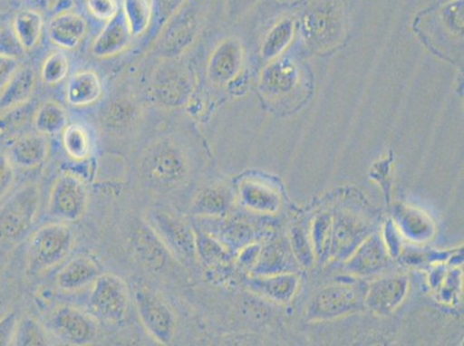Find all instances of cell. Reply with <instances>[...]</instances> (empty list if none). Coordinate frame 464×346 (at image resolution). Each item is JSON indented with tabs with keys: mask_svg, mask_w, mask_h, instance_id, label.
<instances>
[{
	"mask_svg": "<svg viewBox=\"0 0 464 346\" xmlns=\"http://www.w3.org/2000/svg\"><path fill=\"white\" fill-rule=\"evenodd\" d=\"M347 14L344 0H309L303 7L299 32L314 53L334 49L344 39Z\"/></svg>",
	"mask_w": 464,
	"mask_h": 346,
	"instance_id": "obj_1",
	"label": "cell"
},
{
	"mask_svg": "<svg viewBox=\"0 0 464 346\" xmlns=\"http://www.w3.org/2000/svg\"><path fill=\"white\" fill-rule=\"evenodd\" d=\"M139 172L147 187L155 191H174L188 175L187 156L175 142L163 139L147 148L139 163Z\"/></svg>",
	"mask_w": 464,
	"mask_h": 346,
	"instance_id": "obj_2",
	"label": "cell"
},
{
	"mask_svg": "<svg viewBox=\"0 0 464 346\" xmlns=\"http://www.w3.org/2000/svg\"><path fill=\"white\" fill-rule=\"evenodd\" d=\"M206 2L207 0H187L163 24L156 42L159 53L166 57H177L191 48L204 24Z\"/></svg>",
	"mask_w": 464,
	"mask_h": 346,
	"instance_id": "obj_3",
	"label": "cell"
},
{
	"mask_svg": "<svg viewBox=\"0 0 464 346\" xmlns=\"http://www.w3.org/2000/svg\"><path fill=\"white\" fill-rule=\"evenodd\" d=\"M73 244V232L65 223H49L41 226L29 240V269L39 274L54 267L66 259Z\"/></svg>",
	"mask_w": 464,
	"mask_h": 346,
	"instance_id": "obj_4",
	"label": "cell"
},
{
	"mask_svg": "<svg viewBox=\"0 0 464 346\" xmlns=\"http://www.w3.org/2000/svg\"><path fill=\"white\" fill-rule=\"evenodd\" d=\"M146 225L159 235L174 259L183 263L196 259V235L179 214L164 207H153L146 214Z\"/></svg>",
	"mask_w": 464,
	"mask_h": 346,
	"instance_id": "obj_5",
	"label": "cell"
},
{
	"mask_svg": "<svg viewBox=\"0 0 464 346\" xmlns=\"http://www.w3.org/2000/svg\"><path fill=\"white\" fill-rule=\"evenodd\" d=\"M40 188L27 184L16 191L0 208V239L15 242L31 229L39 213Z\"/></svg>",
	"mask_w": 464,
	"mask_h": 346,
	"instance_id": "obj_6",
	"label": "cell"
},
{
	"mask_svg": "<svg viewBox=\"0 0 464 346\" xmlns=\"http://www.w3.org/2000/svg\"><path fill=\"white\" fill-rule=\"evenodd\" d=\"M130 293L128 284L111 274H101L92 282L90 307L92 314L109 323L121 322L128 314Z\"/></svg>",
	"mask_w": 464,
	"mask_h": 346,
	"instance_id": "obj_7",
	"label": "cell"
},
{
	"mask_svg": "<svg viewBox=\"0 0 464 346\" xmlns=\"http://www.w3.org/2000/svg\"><path fill=\"white\" fill-rule=\"evenodd\" d=\"M366 291L361 285L327 286L315 295L307 308V319L322 321L355 313L365 303Z\"/></svg>",
	"mask_w": 464,
	"mask_h": 346,
	"instance_id": "obj_8",
	"label": "cell"
},
{
	"mask_svg": "<svg viewBox=\"0 0 464 346\" xmlns=\"http://www.w3.org/2000/svg\"><path fill=\"white\" fill-rule=\"evenodd\" d=\"M133 295L139 319L145 331L156 343L170 344L176 332V318L171 308L149 289H137Z\"/></svg>",
	"mask_w": 464,
	"mask_h": 346,
	"instance_id": "obj_9",
	"label": "cell"
},
{
	"mask_svg": "<svg viewBox=\"0 0 464 346\" xmlns=\"http://www.w3.org/2000/svg\"><path fill=\"white\" fill-rule=\"evenodd\" d=\"M88 205L86 185L74 175L59 176L48 200L50 216L62 222H74L83 216Z\"/></svg>",
	"mask_w": 464,
	"mask_h": 346,
	"instance_id": "obj_10",
	"label": "cell"
},
{
	"mask_svg": "<svg viewBox=\"0 0 464 346\" xmlns=\"http://www.w3.org/2000/svg\"><path fill=\"white\" fill-rule=\"evenodd\" d=\"M46 331L59 341L71 345L92 344L97 326L92 316L73 306H61L46 321Z\"/></svg>",
	"mask_w": 464,
	"mask_h": 346,
	"instance_id": "obj_11",
	"label": "cell"
},
{
	"mask_svg": "<svg viewBox=\"0 0 464 346\" xmlns=\"http://www.w3.org/2000/svg\"><path fill=\"white\" fill-rule=\"evenodd\" d=\"M244 49L236 39H226L215 46L207 62V77L218 86L231 83L244 65Z\"/></svg>",
	"mask_w": 464,
	"mask_h": 346,
	"instance_id": "obj_12",
	"label": "cell"
},
{
	"mask_svg": "<svg viewBox=\"0 0 464 346\" xmlns=\"http://www.w3.org/2000/svg\"><path fill=\"white\" fill-rule=\"evenodd\" d=\"M130 246L138 260L147 268L160 272L174 259L166 245L149 225L139 226L130 235Z\"/></svg>",
	"mask_w": 464,
	"mask_h": 346,
	"instance_id": "obj_13",
	"label": "cell"
},
{
	"mask_svg": "<svg viewBox=\"0 0 464 346\" xmlns=\"http://www.w3.org/2000/svg\"><path fill=\"white\" fill-rule=\"evenodd\" d=\"M369 229L364 223L348 215H340L332 222L329 251L341 259L349 256L368 237Z\"/></svg>",
	"mask_w": 464,
	"mask_h": 346,
	"instance_id": "obj_14",
	"label": "cell"
},
{
	"mask_svg": "<svg viewBox=\"0 0 464 346\" xmlns=\"http://www.w3.org/2000/svg\"><path fill=\"white\" fill-rule=\"evenodd\" d=\"M408 281L403 276L382 278L366 291L365 303L374 313L386 315L393 312L406 297Z\"/></svg>",
	"mask_w": 464,
	"mask_h": 346,
	"instance_id": "obj_15",
	"label": "cell"
},
{
	"mask_svg": "<svg viewBox=\"0 0 464 346\" xmlns=\"http://www.w3.org/2000/svg\"><path fill=\"white\" fill-rule=\"evenodd\" d=\"M87 33V20L73 11L54 15L48 27L50 42L63 50L77 48Z\"/></svg>",
	"mask_w": 464,
	"mask_h": 346,
	"instance_id": "obj_16",
	"label": "cell"
},
{
	"mask_svg": "<svg viewBox=\"0 0 464 346\" xmlns=\"http://www.w3.org/2000/svg\"><path fill=\"white\" fill-rule=\"evenodd\" d=\"M301 80V71L297 64L286 58H277L269 62L261 74V87L268 96H282L296 90Z\"/></svg>",
	"mask_w": 464,
	"mask_h": 346,
	"instance_id": "obj_17",
	"label": "cell"
},
{
	"mask_svg": "<svg viewBox=\"0 0 464 346\" xmlns=\"http://www.w3.org/2000/svg\"><path fill=\"white\" fill-rule=\"evenodd\" d=\"M102 96V80L94 71H78L67 80L65 100L72 107H90L99 102Z\"/></svg>",
	"mask_w": 464,
	"mask_h": 346,
	"instance_id": "obj_18",
	"label": "cell"
},
{
	"mask_svg": "<svg viewBox=\"0 0 464 346\" xmlns=\"http://www.w3.org/2000/svg\"><path fill=\"white\" fill-rule=\"evenodd\" d=\"M132 37L124 16L118 14L115 19L108 21L95 37L92 44V53L101 59L115 57L129 48Z\"/></svg>",
	"mask_w": 464,
	"mask_h": 346,
	"instance_id": "obj_19",
	"label": "cell"
},
{
	"mask_svg": "<svg viewBox=\"0 0 464 346\" xmlns=\"http://www.w3.org/2000/svg\"><path fill=\"white\" fill-rule=\"evenodd\" d=\"M101 275L99 264L91 256L78 255L69 261L59 270L56 284L59 289L72 293L92 284Z\"/></svg>",
	"mask_w": 464,
	"mask_h": 346,
	"instance_id": "obj_20",
	"label": "cell"
},
{
	"mask_svg": "<svg viewBox=\"0 0 464 346\" xmlns=\"http://www.w3.org/2000/svg\"><path fill=\"white\" fill-rule=\"evenodd\" d=\"M45 137L46 135L39 132L21 135L10 148L12 163L21 168H33L41 166L49 151Z\"/></svg>",
	"mask_w": 464,
	"mask_h": 346,
	"instance_id": "obj_21",
	"label": "cell"
},
{
	"mask_svg": "<svg viewBox=\"0 0 464 346\" xmlns=\"http://www.w3.org/2000/svg\"><path fill=\"white\" fill-rule=\"evenodd\" d=\"M388 264L385 247L378 235H373L358 246L355 255L347 265L350 273L355 275H372L382 272Z\"/></svg>",
	"mask_w": 464,
	"mask_h": 346,
	"instance_id": "obj_22",
	"label": "cell"
},
{
	"mask_svg": "<svg viewBox=\"0 0 464 346\" xmlns=\"http://www.w3.org/2000/svg\"><path fill=\"white\" fill-rule=\"evenodd\" d=\"M36 86V75L31 67H20L10 82L0 91V112L26 104Z\"/></svg>",
	"mask_w": 464,
	"mask_h": 346,
	"instance_id": "obj_23",
	"label": "cell"
},
{
	"mask_svg": "<svg viewBox=\"0 0 464 346\" xmlns=\"http://www.w3.org/2000/svg\"><path fill=\"white\" fill-rule=\"evenodd\" d=\"M296 32V23L294 19L278 20L264 37L260 49L261 57L267 62L280 58L294 41Z\"/></svg>",
	"mask_w": 464,
	"mask_h": 346,
	"instance_id": "obj_24",
	"label": "cell"
},
{
	"mask_svg": "<svg viewBox=\"0 0 464 346\" xmlns=\"http://www.w3.org/2000/svg\"><path fill=\"white\" fill-rule=\"evenodd\" d=\"M44 26V16L39 11L32 10V8L20 11L14 16V24H12V29L24 52H29L39 43Z\"/></svg>",
	"mask_w": 464,
	"mask_h": 346,
	"instance_id": "obj_25",
	"label": "cell"
},
{
	"mask_svg": "<svg viewBox=\"0 0 464 346\" xmlns=\"http://www.w3.org/2000/svg\"><path fill=\"white\" fill-rule=\"evenodd\" d=\"M251 286L256 293L278 303H288L296 291L297 278L293 275H274L253 278Z\"/></svg>",
	"mask_w": 464,
	"mask_h": 346,
	"instance_id": "obj_26",
	"label": "cell"
},
{
	"mask_svg": "<svg viewBox=\"0 0 464 346\" xmlns=\"http://www.w3.org/2000/svg\"><path fill=\"white\" fill-rule=\"evenodd\" d=\"M123 16L130 35H143L153 19V5L150 0H124Z\"/></svg>",
	"mask_w": 464,
	"mask_h": 346,
	"instance_id": "obj_27",
	"label": "cell"
},
{
	"mask_svg": "<svg viewBox=\"0 0 464 346\" xmlns=\"http://www.w3.org/2000/svg\"><path fill=\"white\" fill-rule=\"evenodd\" d=\"M33 120L37 132L53 135L66 128L67 116L61 104L56 101H48L36 110Z\"/></svg>",
	"mask_w": 464,
	"mask_h": 346,
	"instance_id": "obj_28",
	"label": "cell"
},
{
	"mask_svg": "<svg viewBox=\"0 0 464 346\" xmlns=\"http://www.w3.org/2000/svg\"><path fill=\"white\" fill-rule=\"evenodd\" d=\"M230 206V196L225 188L202 189L193 201L192 213L199 216H215L226 213Z\"/></svg>",
	"mask_w": 464,
	"mask_h": 346,
	"instance_id": "obj_29",
	"label": "cell"
},
{
	"mask_svg": "<svg viewBox=\"0 0 464 346\" xmlns=\"http://www.w3.org/2000/svg\"><path fill=\"white\" fill-rule=\"evenodd\" d=\"M63 146L74 159H84L92 154V139L83 126L71 124L63 130Z\"/></svg>",
	"mask_w": 464,
	"mask_h": 346,
	"instance_id": "obj_30",
	"label": "cell"
},
{
	"mask_svg": "<svg viewBox=\"0 0 464 346\" xmlns=\"http://www.w3.org/2000/svg\"><path fill=\"white\" fill-rule=\"evenodd\" d=\"M48 331L41 326L36 320L23 318L16 326L14 345L16 346H44L49 345Z\"/></svg>",
	"mask_w": 464,
	"mask_h": 346,
	"instance_id": "obj_31",
	"label": "cell"
},
{
	"mask_svg": "<svg viewBox=\"0 0 464 346\" xmlns=\"http://www.w3.org/2000/svg\"><path fill=\"white\" fill-rule=\"evenodd\" d=\"M244 202L253 209L271 212L277 207V197L256 184H246L240 188Z\"/></svg>",
	"mask_w": 464,
	"mask_h": 346,
	"instance_id": "obj_32",
	"label": "cell"
},
{
	"mask_svg": "<svg viewBox=\"0 0 464 346\" xmlns=\"http://www.w3.org/2000/svg\"><path fill=\"white\" fill-rule=\"evenodd\" d=\"M69 59L63 53H53L45 58L41 67V79L46 84L53 86L62 82L69 73Z\"/></svg>",
	"mask_w": 464,
	"mask_h": 346,
	"instance_id": "obj_33",
	"label": "cell"
},
{
	"mask_svg": "<svg viewBox=\"0 0 464 346\" xmlns=\"http://www.w3.org/2000/svg\"><path fill=\"white\" fill-rule=\"evenodd\" d=\"M29 110L31 108L26 103L0 112V135L8 137L23 129L28 120Z\"/></svg>",
	"mask_w": 464,
	"mask_h": 346,
	"instance_id": "obj_34",
	"label": "cell"
},
{
	"mask_svg": "<svg viewBox=\"0 0 464 346\" xmlns=\"http://www.w3.org/2000/svg\"><path fill=\"white\" fill-rule=\"evenodd\" d=\"M87 8L95 19L105 23L115 19L120 12L117 0H87Z\"/></svg>",
	"mask_w": 464,
	"mask_h": 346,
	"instance_id": "obj_35",
	"label": "cell"
},
{
	"mask_svg": "<svg viewBox=\"0 0 464 346\" xmlns=\"http://www.w3.org/2000/svg\"><path fill=\"white\" fill-rule=\"evenodd\" d=\"M331 230V217L327 216V215H324V216H320L318 219H316L314 227V239L316 252H318L319 255H323V253L326 252L327 248H329Z\"/></svg>",
	"mask_w": 464,
	"mask_h": 346,
	"instance_id": "obj_36",
	"label": "cell"
},
{
	"mask_svg": "<svg viewBox=\"0 0 464 346\" xmlns=\"http://www.w3.org/2000/svg\"><path fill=\"white\" fill-rule=\"evenodd\" d=\"M24 53V49L15 36L14 29L0 28V54L19 58Z\"/></svg>",
	"mask_w": 464,
	"mask_h": 346,
	"instance_id": "obj_37",
	"label": "cell"
},
{
	"mask_svg": "<svg viewBox=\"0 0 464 346\" xmlns=\"http://www.w3.org/2000/svg\"><path fill=\"white\" fill-rule=\"evenodd\" d=\"M14 180V167L10 156L0 153V200L10 192Z\"/></svg>",
	"mask_w": 464,
	"mask_h": 346,
	"instance_id": "obj_38",
	"label": "cell"
},
{
	"mask_svg": "<svg viewBox=\"0 0 464 346\" xmlns=\"http://www.w3.org/2000/svg\"><path fill=\"white\" fill-rule=\"evenodd\" d=\"M261 0H226V15L229 21H237L252 11Z\"/></svg>",
	"mask_w": 464,
	"mask_h": 346,
	"instance_id": "obj_39",
	"label": "cell"
},
{
	"mask_svg": "<svg viewBox=\"0 0 464 346\" xmlns=\"http://www.w3.org/2000/svg\"><path fill=\"white\" fill-rule=\"evenodd\" d=\"M118 111L116 107L109 110L108 121L109 124L112 126V128L116 129H124L125 126H129L130 121L133 120V113L136 111L133 108H130V105H126L124 103L117 104Z\"/></svg>",
	"mask_w": 464,
	"mask_h": 346,
	"instance_id": "obj_40",
	"label": "cell"
},
{
	"mask_svg": "<svg viewBox=\"0 0 464 346\" xmlns=\"http://www.w3.org/2000/svg\"><path fill=\"white\" fill-rule=\"evenodd\" d=\"M293 247L295 255L298 257L303 264H310L314 260L309 242L302 230L296 229L293 232Z\"/></svg>",
	"mask_w": 464,
	"mask_h": 346,
	"instance_id": "obj_41",
	"label": "cell"
},
{
	"mask_svg": "<svg viewBox=\"0 0 464 346\" xmlns=\"http://www.w3.org/2000/svg\"><path fill=\"white\" fill-rule=\"evenodd\" d=\"M18 315L8 313L0 319V346L14 345Z\"/></svg>",
	"mask_w": 464,
	"mask_h": 346,
	"instance_id": "obj_42",
	"label": "cell"
},
{
	"mask_svg": "<svg viewBox=\"0 0 464 346\" xmlns=\"http://www.w3.org/2000/svg\"><path fill=\"white\" fill-rule=\"evenodd\" d=\"M19 58L0 54V91L6 86L14 75L20 70Z\"/></svg>",
	"mask_w": 464,
	"mask_h": 346,
	"instance_id": "obj_43",
	"label": "cell"
},
{
	"mask_svg": "<svg viewBox=\"0 0 464 346\" xmlns=\"http://www.w3.org/2000/svg\"><path fill=\"white\" fill-rule=\"evenodd\" d=\"M154 2L156 15H158L160 24L163 27V24L184 5L187 0H154Z\"/></svg>",
	"mask_w": 464,
	"mask_h": 346,
	"instance_id": "obj_44",
	"label": "cell"
},
{
	"mask_svg": "<svg viewBox=\"0 0 464 346\" xmlns=\"http://www.w3.org/2000/svg\"><path fill=\"white\" fill-rule=\"evenodd\" d=\"M285 256L284 251L280 250V248L276 247L273 250H268L263 257L264 260L268 261V264H267L266 267H269L267 268V273L273 272V267H281Z\"/></svg>",
	"mask_w": 464,
	"mask_h": 346,
	"instance_id": "obj_45",
	"label": "cell"
},
{
	"mask_svg": "<svg viewBox=\"0 0 464 346\" xmlns=\"http://www.w3.org/2000/svg\"><path fill=\"white\" fill-rule=\"evenodd\" d=\"M74 6V0H56L53 6V12L54 14H66V12L73 10Z\"/></svg>",
	"mask_w": 464,
	"mask_h": 346,
	"instance_id": "obj_46",
	"label": "cell"
}]
</instances>
